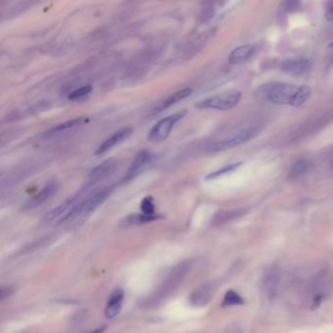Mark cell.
Here are the masks:
<instances>
[{
	"label": "cell",
	"mask_w": 333,
	"mask_h": 333,
	"mask_svg": "<svg viewBox=\"0 0 333 333\" xmlns=\"http://www.w3.org/2000/svg\"><path fill=\"white\" fill-rule=\"evenodd\" d=\"M192 92H193V89L187 87V88L181 89L179 91H177V92L171 94V95H170L169 97H167L165 100L161 101V102L159 103L157 106H155L154 109H152L150 114H151V115H154V114H156V113L161 112L162 111H164V110L170 108L171 106L175 105L176 103L180 102V101H182V100L188 98V97L192 94Z\"/></svg>",
	"instance_id": "obj_14"
},
{
	"label": "cell",
	"mask_w": 333,
	"mask_h": 333,
	"mask_svg": "<svg viewBox=\"0 0 333 333\" xmlns=\"http://www.w3.org/2000/svg\"><path fill=\"white\" fill-rule=\"evenodd\" d=\"M154 156V154L148 151H145V150L141 151L135 156L134 160L130 164L128 170L126 172V175L123 178V182H127L129 180H132L135 178L138 174H140L142 169L152 162Z\"/></svg>",
	"instance_id": "obj_9"
},
{
	"label": "cell",
	"mask_w": 333,
	"mask_h": 333,
	"mask_svg": "<svg viewBox=\"0 0 333 333\" xmlns=\"http://www.w3.org/2000/svg\"><path fill=\"white\" fill-rule=\"evenodd\" d=\"M116 166H117V161L114 158L107 159L90 171L89 178L91 179L92 183L104 179L108 177L110 174H111L116 168Z\"/></svg>",
	"instance_id": "obj_15"
},
{
	"label": "cell",
	"mask_w": 333,
	"mask_h": 333,
	"mask_svg": "<svg viewBox=\"0 0 333 333\" xmlns=\"http://www.w3.org/2000/svg\"><path fill=\"white\" fill-rule=\"evenodd\" d=\"M59 189V186L56 182H49L47 185L43 187V189L37 193L32 198L28 199L26 203L24 204L25 209H31L35 208L39 205H43L46 201L51 199L52 197L57 193Z\"/></svg>",
	"instance_id": "obj_10"
},
{
	"label": "cell",
	"mask_w": 333,
	"mask_h": 333,
	"mask_svg": "<svg viewBox=\"0 0 333 333\" xmlns=\"http://www.w3.org/2000/svg\"><path fill=\"white\" fill-rule=\"evenodd\" d=\"M133 133V129L131 127H125V128L120 129L118 131H116L113 135H111V137H109L108 139H106L102 144L99 146V148L97 149L95 154L96 155H101V154L107 153L108 151L111 150L113 147H115L116 145L122 143L123 141L127 140L130 135Z\"/></svg>",
	"instance_id": "obj_12"
},
{
	"label": "cell",
	"mask_w": 333,
	"mask_h": 333,
	"mask_svg": "<svg viewBox=\"0 0 333 333\" xmlns=\"http://www.w3.org/2000/svg\"><path fill=\"white\" fill-rule=\"evenodd\" d=\"M187 112L188 111L186 110H183L176 113H173L169 116L160 119L157 123L154 124V127L150 130L148 134V140L154 143H160L166 140L174 125L187 114Z\"/></svg>",
	"instance_id": "obj_6"
},
{
	"label": "cell",
	"mask_w": 333,
	"mask_h": 333,
	"mask_svg": "<svg viewBox=\"0 0 333 333\" xmlns=\"http://www.w3.org/2000/svg\"><path fill=\"white\" fill-rule=\"evenodd\" d=\"M241 165V162H237V163H233V164H230V165H227L225 166L224 168H221L217 171H214V172H211L210 174H208L206 176V180H213L222 176V175H225V174H228L230 172H232L234 171L237 167H239Z\"/></svg>",
	"instance_id": "obj_23"
},
{
	"label": "cell",
	"mask_w": 333,
	"mask_h": 333,
	"mask_svg": "<svg viewBox=\"0 0 333 333\" xmlns=\"http://www.w3.org/2000/svg\"><path fill=\"white\" fill-rule=\"evenodd\" d=\"M90 189H91V185H88L87 187H85L84 189L79 191L75 196H73L72 198L68 199L67 201L62 203L59 206L54 208L49 213H47L44 216L43 222L44 223H49V222H51L53 220H55V219H57V218H59L63 215L67 216L77 205H79L87 197L86 195L88 194Z\"/></svg>",
	"instance_id": "obj_7"
},
{
	"label": "cell",
	"mask_w": 333,
	"mask_h": 333,
	"mask_svg": "<svg viewBox=\"0 0 333 333\" xmlns=\"http://www.w3.org/2000/svg\"><path fill=\"white\" fill-rule=\"evenodd\" d=\"M105 331H106V328L103 327V328H100L98 330H95V331H93V332H91L90 333H104Z\"/></svg>",
	"instance_id": "obj_31"
},
{
	"label": "cell",
	"mask_w": 333,
	"mask_h": 333,
	"mask_svg": "<svg viewBox=\"0 0 333 333\" xmlns=\"http://www.w3.org/2000/svg\"><path fill=\"white\" fill-rule=\"evenodd\" d=\"M141 210L143 214L146 215H156L155 214V206L154 204V199L151 196H148L143 199L141 203Z\"/></svg>",
	"instance_id": "obj_24"
},
{
	"label": "cell",
	"mask_w": 333,
	"mask_h": 333,
	"mask_svg": "<svg viewBox=\"0 0 333 333\" xmlns=\"http://www.w3.org/2000/svg\"><path fill=\"white\" fill-rule=\"evenodd\" d=\"M124 298V291L122 289H116L111 295L108 300V304L105 311V315L108 319L116 317L122 308V301Z\"/></svg>",
	"instance_id": "obj_16"
},
{
	"label": "cell",
	"mask_w": 333,
	"mask_h": 333,
	"mask_svg": "<svg viewBox=\"0 0 333 333\" xmlns=\"http://www.w3.org/2000/svg\"><path fill=\"white\" fill-rule=\"evenodd\" d=\"M214 14H215V10H214V7L212 5H208L205 7L202 11V14H201V22L202 23H208L210 22L213 17H214Z\"/></svg>",
	"instance_id": "obj_27"
},
{
	"label": "cell",
	"mask_w": 333,
	"mask_h": 333,
	"mask_svg": "<svg viewBox=\"0 0 333 333\" xmlns=\"http://www.w3.org/2000/svg\"><path fill=\"white\" fill-rule=\"evenodd\" d=\"M333 118V112L324 113L323 115H319L316 118L309 120L307 123L303 124L300 128L294 133V135L290 139V142L291 143L299 142L300 140H303V139L307 138L310 135L315 134L316 132L320 131L324 126H326V124L330 123Z\"/></svg>",
	"instance_id": "obj_8"
},
{
	"label": "cell",
	"mask_w": 333,
	"mask_h": 333,
	"mask_svg": "<svg viewBox=\"0 0 333 333\" xmlns=\"http://www.w3.org/2000/svg\"><path fill=\"white\" fill-rule=\"evenodd\" d=\"M255 51V46L252 44H244L234 48L229 56V62L231 65H239L248 61Z\"/></svg>",
	"instance_id": "obj_17"
},
{
	"label": "cell",
	"mask_w": 333,
	"mask_h": 333,
	"mask_svg": "<svg viewBox=\"0 0 333 333\" xmlns=\"http://www.w3.org/2000/svg\"><path fill=\"white\" fill-rule=\"evenodd\" d=\"M13 293V288L12 287H1V291H0V296H1V300H5L7 297H9L11 294Z\"/></svg>",
	"instance_id": "obj_29"
},
{
	"label": "cell",
	"mask_w": 333,
	"mask_h": 333,
	"mask_svg": "<svg viewBox=\"0 0 333 333\" xmlns=\"http://www.w3.org/2000/svg\"><path fill=\"white\" fill-rule=\"evenodd\" d=\"M215 293V285L212 283L205 284L200 288L196 289L190 296V303L195 307H205Z\"/></svg>",
	"instance_id": "obj_11"
},
{
	"label": "cell",
	"mask_w": 333,
	"mask_h": 333,
	"mask_svg": "<svg viewBox=\"0 0 333 333\" xmlns=\"http://www.w3.org/2000/svg\"><path fill=\"white\" fill-rule=\"evenodd\" d=\"M189 270H190L189 262H182L178 264L175 268L172 269V271L166 277L163 283L159 286L157 291H155L148 300L145 301L143 306L145 308L154 307L158 303H160L163 299L171 295L178 288L181 282L184 281L185 277L189 273Z\"/></svg>",
	"instance_id": "obj_2"
},
{
	"label": "cell",
	"mask_w": 333,
	"mask_h": 333,
	"mask_svg": "<svg viewBox=\"0 0 333 333\" xmlns=\"http://www.w3.org/2000/svg\"><path fill=\"white\" fill-rule=\"evenodd\" d=\"M312 89L307 85H293L283 82H269L257 89V98L267 102L300 107L311 97Z\"/></svg>",
	"instance_id": "obj_1"
},
{
	"label": "cell",
	"mask_w": 333,
	"mask_h": 333,
	"mask_svg": "<svg viewBox=\"0 0 333 333\" xmlns=\"http://www.w3.org/2000/svg\"><path fill=\"white\" fill-rule=\"evenodd\" d=\"M240 91H231L228 93L215 95L204 99L198 103L196 107L198 109H212L218 111H229L238 105L241 100Z\"/></svg>",
	"instance_id": "obj_5"
},
{
	"label": "cell",
	"mask_w": 333,
	"mask_h": 333,
	"mask_svg": "<svg viewBox=\"0 0 333 333\" xmlns=\"http://www.w3.org/2000/svg\"><path fill=\"white\" fill-rule=\"evenodd\" d=\"M245 213H246V210L241 209V208L232 209V210H220L213 216L211 224L213 226H219L227 222H230L231 220H234L236 218H239L243 216Z\"/></svg>",
	"instance_id": "obj_19"
},
{
	"label": "cell",
	"mask_w": 333,
	"mask_h": 333,
	"mask_svg": "<svg viewBox=\"0 0 333 333\" xmlns=\"http://www.w3.org/2000/svg\"><path fill=\"white\" fill-rule=\"evenodd\" d=\"M279 284V271L277 268L271 267L264 275L263 289L269 298H273L277 292Z\"/></svg>",
	"instance_id": "obj_18"
},
{
	"label": "cell",
	"mask_w": 333,
	"mask_h": 333,
	"mask_svg": "<svg viewBox=\"0 0 333 333\" xmlns=\"http://www.w3.org/2000/svg\"><path fill=\"white\" fill-rule=\"evenodd\" d=\"M113 187H106L95 192L92 195L87 196L79 205H77L67 216H65L60 223L66 222H77V220H83L91 212L97 209L111 195Z\"/></svg>",
	"instance_id": "obj_3"
},
{
	"label": "cell",
	"mask_w": 333,
	"mask_h": 333,
	"mask_svg": "<svg viewBox=\"0 0 333 333\" xmlns=\"http://www.w3.org/2000/svg\"><path fill=\"white\" fill-rule=\"evenodd\" d=\"M313 169V162L306 158L297 160L291 167L288 177L290 179H297L308 174Z\"/></svg>",
	"instance_id": "obj_20"
},
{
	"label": "cell",
	"mask_w": 333,
	"mask_h": 333,
	"mask_svg": "<svg viewBox=\"0 0 333 333\" xmlns=\"http://www.w3.org/2000/svg\"><path fill=\"white\" fill-rule=\"evenodd\" d=\"M326 19L328 21H331V22H333V3L332 6L329 7L327 13H326Z\"/></svg>",
	"instance_id": "obj_30"
},
{
	"label": "cell",
	"mask_w": 333,
	"mask_h": 333,
	"mask_svg": "<svg viewBox=\"0 0 333 333\" xmlns=\"http://www.w3.org/2000/svg\"><path fill=\"white\" fill-rule=\"evenodd\" d=\"M260 131H261L260 124H252L246 128L240 129L239 131L235 132L231 136L210 143L206 147V151L211 153H219L233 149L255 138Z\"/></svg>",
	"instance_id": "obj_4"
},
{
	"label": "cell",
	"mask_w": 333,
	"mask_h": 333,
	"mask_svg": "<svg viewBox=\"0 0 333 333\" xmlns=\"http://www.w3.org/2000/svg\"></svg>",
	"instance_id": "obj_32"
},
{
	"label": "cell",
	"mask_w": 333,
	"mask_h": 333,
	"mask_svg": "<svg viewBox=\"0 0 333 333\" xmlns=\"http://www.w3.org/2000/svg\"><path fill=\"white\" fill-rule=\"evenodd\" d=\"M83 121H84V117H77V118H74L72 120H68L66 122L60 123L57 126H55L52 130L53 131H64V130H67V129L74 128L77 125H80Z\"/></svg>",
	"instance_id": "obj_26"
},
{
	"label": "cell",
	"mask_w": 333,
	"mask_h": 333,
	"mask_svg": "<svg viewBox=\"0 0 333 333\" xmlns=\"http://www.w3.org/2000/svg\"><path fill=\"white\" fill-rule=\"evenodd\" d=\"M91 91H92V86L91 85L83 86L81 88H78L77 90L73 91L72 93H70V95L68 96V99L71 100V101L80 100V99L86 97Z\"/></svg>",
	"instance_id": "obj_25"
},
{
	"label": "cell",
	"mask_w": 333,
	"mask_h": 333,
	"mask_svg": "<svg viewBox=\"0 0 333 333\" xmlns=\"http://www.w3.org/2000/svg\"><path fill=\"white\" fill-rule=\"evenodd\" d=\"M310 61L306 59H288L282 63V72L291 76H301L310 70Z\"/></svg>",
	"instance_id": "obj_13"
},
{
	"label": "cell",
	"mask_w": 333,
	"mask_h": 333,
	"mask_svg": "<svg viewBox=\"0 0 333 333\" xmlns=\"http://www.w3.org/2000/svg\"><path fill=\"white\" fill-rule=\"evenodd\" d=\"M161 216L159 215H146V214H133L129 215L126 218L123 219L122 225L127 227V226H135V225H142V224H147L156 221L160 219Z\"/></svg>",
	"instance_id": "obj_21"
},
{
	"label": "cell",
	"mask_w": 333,
	"mask_h": 333,
	"mask_svg": "<svg viewBox=\"0 0 333 333\" xmlns=\"http://www.w3.org/2000/svg\"><path fill=\"white\" fill-rule=\"evenodd\" d=\"M243 303H244V299L237 292L233 290H229L227 291L223 299L222 307H231V306H236V305H242Z\"/></svg>",
	"instance_id": "obj_22"
},
{
	"label": "cell",
	"mask_w": 333,
	"mask_h": 333,
	"mask_svg": "<svg viewBox=\"0 0 333 333\" xmlns=\"http://www.w3.org/2000/svg\"><path fill=\"white\" fill-rule=\"evenodd\" d=\"M302 7V4L298 1H286L283 3V8L285 11L287 12H296L298 10H300Z\"/></svg>",
	"instance_id": "obj_28"
}]
</instances>
